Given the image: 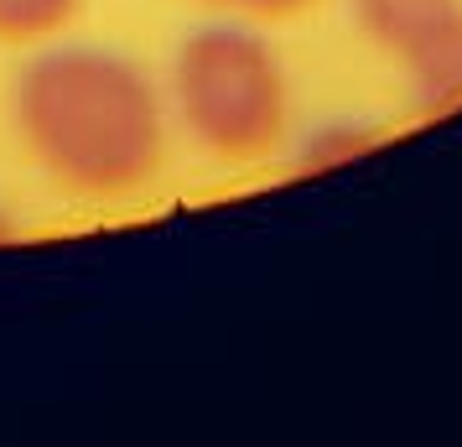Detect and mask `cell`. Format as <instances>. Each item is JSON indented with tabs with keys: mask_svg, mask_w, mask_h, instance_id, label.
I'll return each instance as SVG.
<instances>
[{
	"mask_svg": "<svg viewBox=\"0 0 462 447\" xmlns=\"http://www.w3.org/2000/svg\"><path fill=\"white\" fill-rule=\"evenodd\" d=\"M198 11L224 16V22H250V26H286L307 22L322 0H192Z\"/></svg>",
	"mask_w": 462,
	"mask_h": 447,
	"instance_id": "cell-7",
	"label": "cell"
},
{
	"mask_svg": "<svg viewBox=\"0 0 462 447\" xmlns=\"http://www.w3.org/2000/svg\"><path fill=\"white\" fill-rule=\"evenodd\" d=\"M11 120L47 182L73 198H135L167 167V88L115 47L42 42L16 73Z\"/></svg>",
	"mask_w": 462,
	"mask_h": 447,
	"instance_id": "cell-1",
	"label": "cell"
},
{
	"mask_svg": "<svg viewBox=\"0 0 462 447\" xmlns=\"http://www.w3.org/2000/svg\"><path fill=\"white\" fill-rule=\"evenodd\" d=\"M84 0H0V42L5 47H42L58 42L79 22Z\"/></svg>",
	"mask_w": 462,
	"mask_h": 447,
	"instance_id": "cell-6",
	"label": "cell"
},
{
	"mask_svg": "<svg viewBox=\"0 0 462 447\" xmlns=\"http://www.w3.org/2000/svg\"><path fill=\"white\" fill-rule=\"evenodd\" d=\"M11 235H16V224H11V213L0 209V239H11Z\"/></svg>",
	"mask_w": 462,
	"mask_h": 447,
	"instance_id": "cell-8",
	"label": "cell"
},
{
	"mask_svg": "<svg viewBox=\"0 0 462 447\" xmlns=\"http://www.w3.org/2000/svg\"><path fill=\"white\" fill-rule=\"evenodd\" d=\"M384 141V130L374 120H358V115H337V120H322V126H307V130H291V141H286V162L291 172H333L343 162H354L364 151H374Z\"/></svg>",
	"mask_w": 462,
	"mask_h": 447,
	"instance_id": "cell-4",
	"label": "cell"
},
{
	"mask_svg": "<svg viewBox=\"0 0 462 447\" xmlns=\"http://www.w3.org/2000/svg\"><path fill=\"white\" fill-rule=\"evenodd\" d=\"M348 5H354V22L379 47L400 52V47L411 42V37H420L431 22H441L447 11H457L462 0H348Z\"/></svg>",
	"mask_w": 462,
	"mask_h": 447,
	"instance_id": "cell-5",
	"label": "cell"
},
{
	"mask_svg": "<svg viewBox=\"0 0 462 447\" xmlns=\"http://www.w3.org/2000/svg\"><path fill=\"white\" fill-rule=\"evenodd\" d=\"M395 58L405 68V88L420 115L462 109V5L431 22L420 37H411Z\"/></svg>",
	"mask_w": 462,
	"mask_h": 447,
	"instance_id": "cell-3",
	"label": "cell"
},
{
	"mask_svg": "<svg viewBox=\"0 0 462 447\" xmlns=\"http://www.w3.org/2000/svg\"><path fill=\"white\" fill-rule=\"evenodd\" d=\"M167 109L213 162H265L291 141V79L265 26L208 16L171 52Z\"/></svg>",
	"mask_w": 462,
	"mask_h": 447,
	"instance_id": "cell-2",
	"label": "cell"
}]
</instances>
